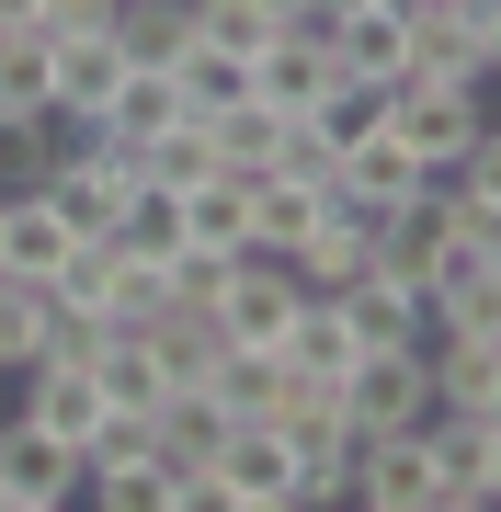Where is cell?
<instances>
[{
	"mask_svg": "<svg viewBox=\"0 0 501 512\" xmlns=\"http://www.w3.org/2000/svg\"><path fill=\"white\" fill-rule=\"evenodd\" d=\"M376 114H388V137L445 183L467 148H479V126H490V80H433V69H410L399 92H376Z\"/></svg>",
	"mask_w": 501,
	"mask_h": 512,
	"instance_id": "obj_1",
	"label": "cell"
},
{
	"mask_svg": "<svg viewBox=\"0 0 501 512\" xmlns=\"http://www.w3.org/2000/svg\"><path fill=\"white\" fill-rule=\"evenodd\" d=\"M342 421H353V433H422V421H433V365H422V342L353 353V365H342Z\"/></svg>",
	"mask_w": 501,
	"mask_h": 512,
	"instance_id": "obj_2",
	"label": "cell"
},
{
	"mask_svg": "<svg viewBox=\"0 0 501 512\" xmlns=\"http://www.w3.org/2000/svg\"><path fill=\"white\" fill-rule=\"evenodd\" d=\"M297 308H308L297 262H274V251H240V262H228V296H217V330H228V353H285Z\"/></svg>",
	"mask_w": 501,
	"mask_h": 512,
	"instance_id": "obj_3",
	"label": "cell"
},
{
	"mask_svg": "<svg viewBox=\"0 0 501 512\" xmlns=\"http://www.w3.org/2000/svg\"><path fill=\"white\" fill-rule=\"evenodd\" d=\"M353 80H342V57H331V23H285V35H262L251 57V103H274V114H319V103H342Z\"/></svg>",
	"mask_w": 501,
	"mask_h": 512,
	"instance_id": "obj_4",
	"label": "cell"
},
{
	"mask_svg": "<svg viewBox=\"0 0 501 512\" xmlns=\"http://www.w3.org/2000/svg\"><path fill=\"white\" fill-rule=\"evenodd\" d=\"M205 478H217V512H297V444L274 421H228Z\"/></svg>",
	"mask_w": 501,
	"mask_h": 512,
	"instance_id": "obj_5",
	"label": "cell"
},
{
	"mask_svg": "<svg viewBox=\"0 0 501 512\" xmlns=\"http://www.w3.org/2000/svg\"><path fill=\"white\" fill-rule=\"evenodd\" d=\"M69 501H80V444L0 410V512H69Z\"/></svg>",
	"mask_w": 501,
	"mask_h": 512,
	"instance_id": "obj_6",
	"label": "cell"
},
{
	"mask_svg": "<svg viewBox=\"0 0 501 512\" xmlns=\"http://www.w3.org/2000/svg\"><path fill=\"white\" fill-rule=\"evenodd\" d=\"M0 399H12L23 421H46L57 444H80V456H92L103 421H114V399L92 387V365H23V376H0Z\"/></svg>",
	"mask_w": 501,
	"mask_h": 512,
	"instance_id": "obj_7",
	"label": "cell"
},
{
	"mask_svg": "<svg viewBox=\"0 0 501 512\" xmlns=\"http://www.w3.org/2000/svg\"><path fill=\"white\" fill-rule=\"evenodd\" d=\"M353 501L365 512H433V421L422 433H353Z\"/></svg>",
	"mask_w": 501,
	"mask_h": 512,
	"instance_id": "obj_8",
	"label": "cell"
},
{
	"mask_svg": "<svg viewBox=\"0 0 501 512\" xmlns=\"http://www.w3.org/2000/svg\"><path fill=\"white\" fill-rule=\"evenodd\" d=\"M331 308H342V330H353V353H388V342H422V330H433V296L410 285V274H376V262L331 296Z\"/></svg>",
	"mask_w": 501,
	"mask_h": 512,
	"instance_id": "obj_9",
	"label": "cell"
},
{
	"mask_svg": "<svg viewBox=\"0 0 501 512\" xmlns=\"http://www.w3.org/2000/svg\"><path fill=\"white\" fill-rule=\"evenodd\" d=\"M114 80H126V46L114 35H57L46 46V114L57 126H92V114L114 103Z\"/></svg>",
	"mask_w": 501,
	"mask_h": 512,
	"instance_id": "obj_10",
	"label": "cell"
},
{
	"mask_svg": "<svg viewBox=\"0 0 501 512\" xmlns=\"http://www.w3.org/2000/svg\"><path fill=\"white\" fill-rule=\"evenodd\" d=\"M331 57H342V80H353V92H399V80H410V12H376V0H353V12L331 23Z\"/></svg>",
	"mask_w": 501,
	"mask_h": 512,
	"instance_id": "obj_11",
	"label": "cell"
},
{
	"mask_svg": "<svg viewBox=\"0 0 501 512\" xmlns=\"http://www.w3.org/2000/svg\"><path fill=\"white\" fill-rule=\"evenodd\" d=\"M410 69H433V80H490L479 0H410Z\"/></svg>",
	"mask_w": 501,
	"mask_h": 512,
	"instance_id": "obj_12",
	"label": "cell"
},
{
	"mask_svg": "<svg viewBox=\"0 0 501 512\" xmlns=\"http://www.w3.org/2000/svg\"><path fill=\"white\" fill-rule=\"evenodd\" d=\"M331 194H353V205H410V194H433V171L410 160V148L388 137V114H376V126L342 148V183H331Z\"/></svg>",
	"mask_w": 501,
	"mask_h": 512,
	"instance_id": "obj_13",
	"label": "cell"
},
{
	"mask_svg": "<svg viewBox=\"0 0 501 512\" xmlns=\"http://www.w3.org/2000/svg\"><path fill=\"white\" fill-rule=\"evenodd\" d=\"M319 217H331V183H297V171H262V183H251V251L297 262V239Z\"/></svg>",
	"mask_w": 501,
	"mask_h": 512,
	"instance_id": "obj_14",
	"label": "cell"
},
{
	"mask_svg": "<svg viewBox=\"0 0 501 512\" xmlns=\"http://www.w3.org/2000/svg\"><path fill=\"white\" fill-rule=\"evenodd\" d=\"M69 217H57V205L23 183V194H0V262H12V274H57V262H69Z\"/></svg>",
	"mask_w": 501,
	"mask_h": 512,
	"instance_id": "obj_15",
	"label": "cell"
},
{
	"mask_svg": "<svg viewBox=\"0 0 501 512\" xmlns=\"http://www.w3.org/2000/svg\"><path fill=\"white\" fill-rule=\"evenodd\" d=\"M92 387H103L114 410H160V399H171V365H160V342H149V330H103Z\"/></svg>",
	"mask_w": 501,
	"mask_h": 512,
	"instance_id": "obj_16",
	"label": "cell"
},
{
	"mask_svg": "<svg viewBox=\"0 0 501 512\" xmlns=\"http://www.w3.org/2000/svg\"><path fill=\"white\" fill-rule=\"evenodd\" d=\"M183 69H126V80H114V103L92 114V126H114V137H137V148H149L160 126H183Z\"/></svg>",
	"mask_w": 501,
	"mask_h": 512,
	"instance_id": "obj_17",
	"label": "cell"
},
{
	"mask_svg": "<svg viewBox=\"0 0 501 512\" xmlns=\"http://www.w3.org/2000/svg\"><path fill=\"white\" fill-rule=\"evenodd\" d=\"M183 239H194V251H228V262L251 251V183H240V171H205V183L183 194Z\"/></svg>",
	"mask_w": 501,
	"mask_h": 512,
	"instance_id": "obj_18",
	"label": "cell"
},
{
	"mask_svg": "<svg viewBox=\"0 0 501 512\" xmlns=\"http://www.w3.org/2000/svg\"><path fill=\"white\" fill-rule=\"evenodd\" d=\"M103 239L126 262H171V251H183V194H171V183H126V205H114Z\"/></svg>",
	"mask_w": 501,
	"mask_h": 512,
	"instance_id": "obj_19",
	"label": "cell"
},
{
	"mask_svg": "<svg viewBox=\"0 0 501 512\" xmlns=\"http://www.w3.org/2000/svg\"><path fill=\"white\" fill-rule=\"evenodd\" d=\"M46 319H57V285L0 262V376H23V365L46 353Z\"/></svg>",
	"mask_w": 501,
	"mask_h": 512,
	"instance_id": "obj_20",
	"label": "cell"
},
{
	"mask_svg": "<svg viewBox=\"0 0 501 512\" xmlns=\"http://www.w3.org/2000/svg\"><path fill=\"white\" fill-rule=\"evenodd\" d=\"M433 512H490V478H479V421L433 410Z\"/></svg>",
	"mask_w": 501,
	"mask_h": 512,
	"instance_id": "obj_21",
	"label": "cell"
},
{
	"mask_svg": "<svg viewBox=\"0 0 501 512\" xmlns=\"http://www.w3.org/2000/svg\"><path fill=\"white\" fill-rule=\"evenodd\" d=\"M35 194H46V205H57V217H69L80 239H103V228H114V205H126V183H114V171H92L80 148H57V171H46Z\"/></svg>",
	"mask_w": 501,
	"mask_h": 512,
	"instance_id": "obj_22",
	"label": "cell"
},
{
	"mask_svg": "<svg viewBox=\"0 0 501 512\" xmlns=\"http://www.w3.org/2000/svg\"><path fill=\"white\" fill-rule=\"evenodd\" d=\"M114 46H126V69H171L194 46V0H126L114 12Z\"/></svg>",
	"mask_w": 501,
	"mask_h": 512,
	"instance_id": "obj_23",
	"label": "cell"
},
{
	"mask_svg": "<svg viewBox=\"0 0 501 512\" xmlns=\"http://www.w3.org/2000/svg\"><path fill=\"white\" fill-rule=\"evenodd\" d=\"M149 342H160L171 387H205V376H217V353H228V330H217V308H160Z\"/></svg>",
	"mask_w": 501,
	"mask_h": 512,
	"instance_id": "obj_24",
	"label": "cell"
},
{
	"mask_svg": "<svg viewBox=\"0 0 501 512\" xmlns=\"http://www.w3.org/2000/svg\"><path fill=\"white\" fill-rule=\"evenodd\" d=\"M205 137H217V171L262 183V171H274V137H285V114H274V103H228V114H205Z\"/></svg>",
	"mask_w": 501,
	"mask_h": 512,
	"instance_id": "obj_25",
	"label": "cell"
},
{
	"mask_svg": "<svg viewBox=\"0 0 501 512\" xmlns=\"http://www.w3.org/2000/svg\"><path fill=\"white\" fill-rule=\"evenodd\" d=\"M205 171H217V137H205V114H183V126H160L149 148H137V183H171V194H194Z\"/></svg>",
	"mask_w": 501,
	"mask_h": 512,
	"instance_id": "obj_26",
	"label": "cell"
},
{
	"mask_svg": "<svg viewBox=\"0 0 501 512\" xmlns=\"http://www.w3.org/2000/svg\"><path fill=\"white\" fill-rule=\"evenodd\" d=\"M46 23H0V114H46Z\"/></svg>",
	"mask_w": 501,
	"mask_h": 512,
	"instance_id": "obj_27",
	"label": "cell"
},
{
	"mask_svg": "<svg viewBox=\"0 0 501 512\" xmlns=\"http://www.w3.org/2000/svg\"><path fill=\"white\" fill-rule=\"evenodd\" d=\"M171 69H183V103L194 114H228V103H251V57H228V46H183V57H171Z\"/></svg>",
	"mask_w": 501,
	"mask_h": 512,
	"instance_id": "obj_28",
	"label": "cell"
},
{
	"mask_svg": "<svg viewBox=\"0 0 501 512\" xmlns=\"http://www.w3.org/2000/svg\"><path fill=\"white\" fill-rule=\"evenodd\" d=\"M285 365L342 387V365H353V330H342V308H331V296H308V308H297V330H285Z\"/></svg>",
	"mask_w": 501,
	"mask_h": 512,
	"instance_id": "obj_29",
	"label": "cell"
},
{
	"mask_svg": "<svg viewBox=\"0 0 501 512\" xmlns=\"http://www.w3.org/2000/svg\"><path fill=\"white\" fill-rule=\"evenodd\" d=\"M57 114H0V194H23V183H46L57 171Z\"/></svg>",
	"mask_w": 501,
	"mask_h": 512,
	"instance_id": "obj_30",
	"label": "cell"
},
{
	"mask_svg": "<svg viewBox=\"0 0 501 512\" xmlns=\"http://www.w3.org/2000/svg\"><path fill=\"white\" fill-rule=\"evenodd\" d=\"M126 0H46V35H114Z\"/></svg>",
	"mask_w": 501,
	"mask_h": 512,
	"instance_id": "obj_31",
	"label": "cell"
},
{
	"mask_svg": "<svg viewBox=\"0 0 501 512\" xmlns=\"http://www.w3.org/2000/svg\"><path fill=\"white\" fill-rule=\"evenodd\" d=\"M479 46H490V92H501V0H479Z\"/></svg>",
	"mask_w": 501,
	"mask_h": 512,
	"instance_id": "obj_32",
	"label": "cell"
},
{
	"mask_svg": "<svg viewBox=\"0 0 501 512\" xmlns=\"http://www.w3.org/2000/svg\"><path fill=\"white\" fill-rule=\"evenodd\" d=\"M479 478H490V501H501V421H479Z\"/></svg>",
	"mask_w": 501,
	"mask_h": 512,
	"instance_id": "obj_33",
	"label": "cell"
},
{
	"mask_svg": "<svg viewBox=\"0 0 501 512\" xmlns=\"http://www.w3.org/2000/svg\"><path fill=\"white\" fill-rule=\"evenodd\" d=\"M0 23H46V0H0Z\"/></svg>",
	"mask_w": 501,
	"mask_h": 512,
	"instance_id": "obj_34",
	"label": "cell"
},
{
	"mask_svg": "<svg viewBox=\"0 0 501 512\" xmlns=\"http://www.w3.org/2000/svg\"><path fill=\"white\" fill-rule=\"evenodd\" d=\"M376 12H410V0H376Z\"/></svg>",
	"mask_w": 501,
	"mask_h": 512,
	"instance_id": "obj_35",
	"label": "cell"
}]
</instances>
